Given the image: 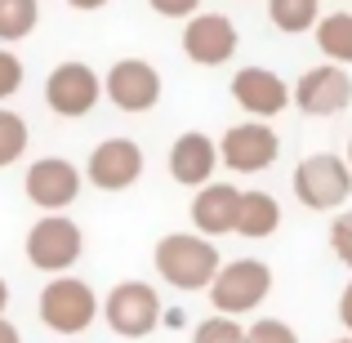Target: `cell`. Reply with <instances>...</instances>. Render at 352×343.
Masks as SVG:
<instances>
[{
  "label": "cell",
  "instance_id": "cell-1",
  "mask_svg": "<svg viewBox=\"0 0 352 343\" xmlns=\"http://www.w3.org/2000/svg\"><path fill=\"white\" fill-rule=\"evenodd\" d=\"M152 263L161 272V281L174 285V290H210L223 258H219L214 241L197 236V232H170V236L156 241Z\"/></svg>",
  "mask_w": 352,
  "mask_h": 343
},
{
  "label": "cell",
  "instance_id": "cell-2",
  "mask_svg": "<svg viewBox=\"0 0 352 343\" xmlns=\"http://www.w3.org/2000/svg\"><path fill=\"white\" fill-rule=\"evenodd\" d=\"M267 290H272V267L263 258H232L210 281V303L219 308V317L236 321L245 312H254L267 299Z\"/></svg>",
  "mask_w": 352,
  "mask_h": 343
},
{
  "label": "cell",
  "instance_id": "cell-3",
  "mask_svg": "<svg viewBox=\"0 0 352 343\" xmlns=\"http://www.w3.org/2000/svg\"><path fill=\"white\" fill-rule=\"evenodd\" d=\"M98 317V294L80 276H54L41 290V321L54 335H80Z\"/></svg>",
  "mask_w": 352,
  "mask_h": 343
},
{
  "label": "cell",
  "instance_id": "cell-4",
  "mask_svg": "<svg viewBox=\"0 0 352 343\" xmlns=\"http://www.w3.org/2000/svg\"><path fill=\"white\" fill-rule=\"evenodd\" d=\"M294 197L308 210H339L352 197V170L344 165V156L317 152L308 161H299V170H294Z\"/></svg>",
  "mask_w": 352,
  "mask_h": 343
},
{
  "label": "cell",
  "instance_id": "cell-5",
  "mask_svg": "<svg viewBox=\"0 0 352 343\" xmlns=\"http://www.w3.org/2000/svg\"><path fill=\"white\" fill-rule=\"evenodd\" d=\"M103 321L120 339H147L161 326V294L147 281H120L103 299Z\"/></svg>",
  "mask_w": 352,
  "mask_h": 343
},
{
  "label": "cell",
  "instance_id": "cell-6",
  "mask_svg": "<svg viewBox=\"0 0 352 343\" xmlns=\"http://www.w3.org/2000/svg\"><path fill=\"white\" fill-rule=\"evenodd\" d=\"M80 250H85V236H80V228L67 214H45L41 223H32V232H27V258L41 272L67 276V267L80 258Z\"/></svg>",
  "mask_w": 352,
  "mask_h": 343
},
{
  "label": "cell",
  "instance_id": "cell-7",
  "mask_svg": "<svg viewBox=\"0 0 352 343\" xmlns=\"http://www.w3.org/2000/svg\"><path fill=\"white\" fill-rule=\"evenodd\" d=\"M103 98V76L89 63H58L45 80V103L50 112H58L63 120H80L89 116Z\"/></svg>",
  "mask_w": 352,
  "mask_h": 343
},
{
  "label": "cell",
  "instance_id": "cell-8",
  "mask_svg": "<svg viewBox=\"0 0 352 343\" xmlns=\"http://www.w3.org/2000/svg\"><path fill=\"white\" fill-rule=\"evenodd\" d=\"M103 94L112 98V107H120V112H134V116L152 112L161 103V71L147 58H120L103 76Z\"/></svg>",
  "mask_w": 352,
  "mask_h": 343
},
{
  "label": "cell",
  "instance_id": "cell-9",
  "mask_svg": "<svg viewBox=\"0 0 352 343\" xmlns=\"http://www.w3.org/2000/svg\"><path fill=\"white\" fill-rule=\"evenodd\" d=\"M214 147H219V161H223L228 170L258 174V170H267V165L276 161L281 138H276V129L263 125V120H245V125H232V129H228Z\"/></svg>",
  "mask_w": 352,
  "mask_h": 343
},
{
  "label": "cell",
  "instance_id": "cell-10",
  "mask_svg": "<svg viewBox=\"0 0 352 343\" xmlns=\"http://www.w3.org/2000/svg\"><path fill=\"white\" fill-rule=\"evenodd\" d=\"M23 188H27V201L41 206L45 214H63L80 197V170L63 156H41V161H32Z\"/></svg>",
  "mask_w": 352,
  "mask_h": 343
},
{
  "label": "cell",
  "instance_id": "cell-11",
  "mask_svg": "<svg viewBox=\"0 0 352 343\" xmlns=\"http://www.w3.org/2000/svg\"><path fill=\"white\" fill-rule=\"evenodd\" d=\"M236 45H241V36L228 14H192L188 27H183V54L197 67H223L236 54Z\"/></svg>",
  "mask_w": 352,
  "mask_h": 343
},
{
  "label": "cell",
  "instance_id": "cell-12",
  "mask_svg": "<svg viewBox=\"0 0 352 343\" xmlns=\"http://www.w3.org/2000/svg\"><path fill=\"white\" fill-rule=\"evenodd\" d=\"M89 183L98 192H125L143 179V147L134 138H103L89 152Z\"/></svg>",
  "mask_w": 352,
  "mask_h": 343
},
{
  "label": "cell",
  "instance_id": "cell-13",
  "mask_svg": "<svg viewBox=\"0 0 352 343\" xmlns=\"http://www.w3.org/2000/svg\"><path fill=\"white\" fill-rule=\"evenodd\" d=\"M294 103H299L303 116H339L352 103V76L335 63L308 67L294 85Z\"/></svg>",
  "mask_w": 352,
  "mask_h": 343
},
{
  "label": "cell",
  "instance_id": "cell-14",
  "mask_svg": "<svg viewBox=\"0 0 352 343\" xmlns=\"http://www.w3.org/2000/svg\"><path fill=\"white\" fill-rule=\"evenodd\" d=\"M232 98L250 116H281L290 103V85L276 76L272 67H241L232 76Z\"/></svg>",
  "mask_w": 352,
  "mask_h": 343
},
{
  "label": "cell",
  "instance_id": "cell-15",
  "mask_svg": "<svg viewBox=\"0 0 352 343\" xmlns=\"http://www.w3.org/2000/svg\"><path fill=\"white\" fill-rule=\"evenodd\" d=\"M214 165H219V147H214L210 134L188 129V134L174 138V147H170V179L174 183H183V188H206Z\"/></svg>",
  "mask_w": 352,
  "mask_h": 343
},
{
  "label": "cell",
  "instance_id": "cell-16",
  "mask_svg": "<svg viewBox=\"0 0 352 343\" xmlns=\"http://www.w3.org/2000/svg\"><path fill=\"white\" fill-rule=\"evenodd\" d=\"M236 210H241V192L232 183H206L192 201V228H197V236L214 241L223 232H236Z\"/></svg>",
  "mask_w": 352,
  "mask_h": 343
},
{
  "label": "cell",
  "instance_id": "cell-17",
  "mask_svg": "<svg viewBox=\"0 0 352 343\" xmlns=\"http://www.w3.org/2000/svg\"><path fill=\"white\" fill-rule=\"evenodd\" d=\"M281 228V206L272 192H241V210H236V232L250 241H263Z\"/></svg>",
  "mask_w": 352,
  "mask_h": 343
},
{
  "label": "cell",
  "instance_id": "cell-18",
  "mask_svg": "<svg viewBox=\"0 0 352 343\" xmlns=\"http://www.w3.org/2000/svg\"><path fill=\"white\" fill-rule=\"evenodd\" d=\"M317 45L335 67L352 63V14H326L317 18Z\"/></svg>",
  "mask_w": 352,
  "mask_h": 343
},
{
  "label": "cell",
  "instance_id": "cell-19",
  "mask_svg": "<svg viewBox=\"0 0 352 343\" xmlns=\"http://www.w3.org/2000/svg\"><path fill=\"white\" fill-rule=\"evenodd\" d=\"M317 14H321L317 0H267V18H272V27L285 32V36L312 32V27H317Z\"/></svg>",
  "mask_w": 352,
  "mask_h": 343
},
{
  "label": "cell",
  "instance_id": "cell-20",
  "mask_svg": "<svg viewBox=\"0 0 352 343\" xmlns=\"http://www.w3.org/2000/svg\"><path fill=\"white\" fill-rule=\"evenodd\" d=\"M41 23V0H0V41H23Z\"/></svg>",
  "mask_w": 352,
  "mask_h": 343
},
{
  "label": "cell",
  "instance_id": "cell-21",
  "mask_svg": "<svg viewBox=\"0 0 352 343\" xmlns=\"http://www.w3.org/2000/svg\"><path fill=\"white\" fill-rule=\"evenodd\" d=\"M27 143H32L27 120L18 116V112H9V107H0V170H5V165H14L18 156L27 152Z\"/></svg>",
  "mask_w": 352,
  "mask_h": 343
},
{
  "label": "cell",
  "instance_id": "cell-22",
  "mask_svg": "<svg viewBox=\"0 0 352 343\" xmlns=\"http://www.w3.org/2000/svg\"><path fill=\"white\" fill-rule=\"evenodd\" d=\"M192 343H245V326H236L232 317H210L197 326Z\"/></svg>",
  "mask_w": 352,
  "mask_h": 343
},
{
  "label": "cell",
  "instance_id": "cell-23",
  "mask_svg": "<svg viewBox=\"0 0 352 343\" xmlns=\"http://www.w3.org/2000/svg\"><path fill=\"white\" fill-rule=\"evenodd\" d=\"M245 343H299V335H294L281 317H263L245 330Z\"/></svg>",
  "mask_w": 352,
  "mask_h": 343
},
{
  "label": "cell",
  "instance_id": "cell-24",
  "mask_svg": "<svg viewBox=\"0 0 352 343\" xmlns=\"http://www.w3.org/2000/svg\"><path fill=\"white\" fill-rule=\"evenodd\" d=\"M330 250H335V258L344 267H352V210L335 214V223H330Z\"/></svg>",
  "mask_w": 352,
  "mask_h": 343
},
{
  "label": "cell",
  "instance_id": "cell-25",
  "mask_svg": "<svg viewBox=\"0 0 352 343\" xmlns=\"http://www.w3.org/2000/svg\"><path fill=\"white\" fill-rule=\"evenodd\" d=\"M18 89H23V58L9 54V49H0V103L14 98Z\"/></svg>",
  "mask_w": 352,
  "mask_h": 343
},
{
  "label": "cell",
  "instance_id": "cell-26",
  "mask_svg": "<svg viewBox=\"0 0 352 343\" xmlns=\"http://www.w3.org/2000/svg\"><path fill=\"white\" fill-rule=\"evenodd\" d=\"M161 18H192L201 9V0H147Z\"/></svg>",
  "mask_w": 352,
  "mask_h": 343
},
{
  "label": "cell",
  "instance_id": "cell-27",
  "mask_svg": "<svg viewBox=\"0 0 352 343\" xmlns=\"http://www.w3.org/2000/svg\"><path fill=\"white\" fill-rule=\"evenodd\" d=\"M339 321H344V330L352 335V281H348V290L339 294Z\"/></svg>",
  "mask_w": 352,
  "mask_h": 343
},
{
  "label": "cell",
  "instance_id": "cell-28",
  "mask_svg": "<svg viewBox=\"0 0 352 343\" xmlns=\"http://www.w3.org/2000/svg\"><path fill=\"white\" fill-rule=\"evenodd\" d=\"M0 343H23L18 326H14V321H5V317H0Z\"/></svg>",
  "mask_w": 352,
  "mask_h": 343
},
{
  "label": "cell",
  "instance_id": "cell-29",
  "mask_svg": "<svg viewBox=\"0 0 352 343\" xmlns=\"http://www.w3.org/2000/svg\"><path fill=\"white\" fill-rule=\"evenodd\" d=\"M72 9H80V14H94V9H103L107 0H67Z\"/></svg>",
  "mask_w": 352,
  "mask_h": 343
},
{
  "label": "cell",
  "instance_id": "cell-30",
  "mask_svg": "<svg viewBox=\"0 0 352 343\" xmlns=\"http://www.w3.org/2000/svg\"><path fill=\"white\" fill-rule=\"evenodd\" d=\"M5 308H9V285H5V276H0V317H5Z\"/></svg>",
  "mask_w": 352,
  "mask_h": 343
},
{
  "label": "cell",
  "instance_id": "cell-31",
  "mask_svg": "<svg viewBox=\"0 0 352 343\" xmlns=\"http://www.w3.org/2000/svg\"><path fill=\"white\" fill-rule=\"evenodd\" d=\"M344 165H348V170H352V143H348V156H344Z\"/></svg>",
  "mask_w": 352,
  "mask_h": 343
},
{
  "label": "cell",
  "instance_id": "cell-32",
  "mask_svg": "<svg viewBox=\"0 0 352 343\" xmlns=\"http://www.w3.org/2000/svg\"><path fill=\"white\" fill-rule=\"evenodd\" d=\"M335 343H352V335H348V339H335Z\"/></svg>",
  "mask_w": 352,
  "mask_h": 343
}]
</instances>
